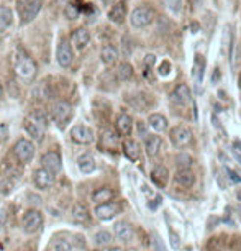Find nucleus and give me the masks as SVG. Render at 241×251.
Masks as SVG:
<instances>
[{"label":"nucleus","mask_w":241,"mask_h":251,"mask_svg":"<svg viewBox=\"0 0 241 251\" xmlns=\"http://www.w3.org/2000/svg\"><path fill=\"white\" fill-rule=\"evenodd\" d=\"M23 126H25L26 133L30 135L31 138H35L36 141H41L45 138L46 128H48V117L41 110H35L23 120Z\"/></svg>","instance_id":"f257e3e1"},{"label":"nucleus","mask_w":241,"mask_h":251,"mask_svg":"<svg viewBox=\"0 0 241 251\" xmlns=\"http://www.w3.org/2000/svg\"><path fill=\"white\" fill-rule=\"evenodd\" d=\"M41 7H43L41 0H18L17 10H18V15H20L22 25H26V23L35 20L36 15L41 10Z\"/></svg>","instance_id":"f03ea898"},{"label":"nucleus","mask_w":241,"mask_h":251,"mask_svg":"<svg viewBox=\"0 0 241 251\" xmlns=\"http://www.w3.org/2000/svg\"><path fill=\"white\" fill-rule=\"evenodd\" d=\"M13 69L22 80H31L36 75V63L30 56H17L15 63H13Z\"/></svg>","instance_id":"7ed1b4c3"},{"label":"nucleus","mask_w":241,"mask_h":251,"mask_svg":"<svg viewBox=\"0 0 241 251\" xmlns=\"http://www.w3.org/2000/svg\"><path fill=\"white\" fill-rule=\"evenodd\" d=\"M51 117L56 122L58 128L64 130L68 126V123L72 120V105L69 102H58L53 107V112H51Z\"/></svg>","instance_id":"20e7f679"},{"label":"nucleus","mask_w":241,"mask_h":251,"mask_svg":"<svg viewBox=\"0 0 241 251\" xmlns=\"http://www.w3.org/2000/svg\"><path fill=\"white\" fill-rule=\"evenodd\" d=\"M154 17H156V13L153 8L148 5H141V7H136L135 10L131 12L130 22L135 28H145L153 23Z\"/></svg>","instance_id":"39448f33"},{"label":"nucleus","mask_w":241,"mask_h":251,"mask_svg":"<svg viewBox=\"0 0 241 251\" xmlns=\"http://www.w3.org/2000/svg\"><path fill=\"white\" fill-rule=\"evenodd\" d=\"M41 226H43V214H41L40 210L31 208V210H28L26 214L23 215L22 228L25 233L33 235V233H36V231H40Z\"/></svg>","instance_id":"423d86ee"},{"label":"nucleus","mask_w":241,"mask_h":251,"mask_svg":"<svg viewBox=\"0 0 241 251\" xmlns=\"http://www.w3.org/2000/svg\"><path fill=\"white\" fill-rule=\"evenodd\" d=\"M13 154L18 159V163L28 164L33 159V156H35V145L30 140L20 138L15 143V146H13Z\"/></svg>","instance_id":"0eeeda50"},{"label":"nucleus","mask_w":241,"mask_h":251,"mask_svg":"<svg viewBox=\"0 0 241 251\" xmlns=\"http://www.w3.org/2000/svg\"><path fill=\"white\" fill-rule=\"evenodd\" d=\"M192 140H193V135L187 126H176V128L171 131V141L177 148H186V146L192 143Z\"/></svg>","instance_id":"6e6552de"},{"label":"nucleus","mask_w":241,"mask_h":251,"mask_svg":"<svg viewBox=\"0 0 241 251\" xmlns=\"http://www.w3.org/2000/svg\"><path fill=\"white\" fill-rule=\"evenodd\" d=\"M33 182H35L36 189H40V191H48L54 184V174L45 168L36 169L35 174H33Z\"/></svg>","instance_id":"1a4fd4ad"},{"label":"nucleus","mask_w":241,"mask_h":251,"mask_svg":"<svg viewBox=\"0 0 241 251\" xmlns=\"http://www.w3.org/2000/svg\"><path fill=\"white\" fill-rule=\"evenodd\" d=\"M121 207L115 202H105V203H97L94 214L98 220H112L113 217L120 214Z\"/></svg>","instance_id":"9d476101"},{"label":"nucleus","mask_w":241,"mask_h":251,"mask_svg":"<svg viewBox=\"0 0 241 251\" xmlns=\"http://www.w3.org/2000/svg\"><path fill=\"white\" fill-rule=\"evenodd\" d=\"M71 140L77 145H89L94 141V131L86 125H75L71 130Z\"/></svg>","instance_id":"9b49d317"},{"label":"nucleus","mask_w":241,"mask_h":251,"mask_svg":"<svg viewBox=\"0 0 241 251\" xmlns=\"http://www.w3.org/2000/svg\"><path fill=\"white\" fill-rule=\"evenodd\" d=\"M41 166L45 169H48L53 174H58L61 171V166H63V159L58 151H48L41 156Z\"/></svg>","instance_id":"f8f14e48"},{"label":"nucleus","mask_w":241,"mask_h":251,"mask_svg":"<svg viewBox=\"0 0 241 251\" xmlns=\"http://www.w3.org/2000/svg\"><path fill=\"white\" fill-rule=\"evenodd\" d=\"M56 58H58V63L61 68H69L72 64L74 59V53H72V46H71L69 41L63 40L58 46V53H56Z\"/></svg>","instance_id":"ddd939ff"},{"label":"nucleus","mask_w":241,"mask_h":251,"mask_svg":"<svg viewBox=\"0 0 241 251\" xmlns=\"http://www.w3.org/2000/svg\"><path fill=\"white\" fill-rule=\"evenodd\" d=\"M113 233H115V236L120 241H126V243H128V241L133 240V226H131L128 222L120 220L113 226Z\"/></svg>","instance_id":"4468645a"},{"label":"nucleus","mask_w":241,"mask_h":251,"mask_svg":"<svg viewBox=\"0 0 241 251\" xmlns=\"http://www.w3.org/2000/svg\"><path fill=\"white\" fill-rule=\"evenodd\" d=\"M89 41H91V33H89L86 28H79V30H75L72 33V36H71V43L75 46V50L82 51L86 46L89 45Z\"/></svg>","instance_id":"2eb2a0df"},{"label":"nucleus","mask_w":241,"mask_h":251,"mask_svg":"<svg viewBox=\"0 0 241 251\" xmlns=\"http://www.w3.org/2000/svg\"><path fill=\"white\" fill-rule=\"evenodd\" d=\"M108 18H110V22L117 23V25L123 23L125 18H126V3L125 2L113 3L112 8L108 10Z\"/></svg>","instance_id":"dca6fc26"},{"label":"nucleus","mask_w":241,"mask_h":251,"mask_svg":"<svg viewBox=\"0 0 241 251\" xmlns=\"http://www.w3.org/2000/svg\"><path fill=\"white\" fill-rule=\"evenodd\" d=\"M115 126H117L118 135L130 136L131 130H133V118L130 115H126V113H121V115H118V118H117Z\"/></svg>","instance_id":"f3484780"},{"label":"nucleus","mask_w":241,"mask_h":251,"mask_svg":"<svg viewBox=\"0 0 241 251\" xmlns=\"http://www.w3.org/2000/svg\"><path fill=\"white\" fill-rule=\"evenodd\" d=\"M174 179H176V182L184 189H189L195 184V174H193L189 168L179 169L176 173V176H174Z\"/></svg>","instance_id":"a211bd4d"},{"label":"nucleus","mask_w":241,"mask_h":251,"mask_svg":"<svg viewBox=\"0 0 241 251\" xmlns=\"http://www.w3.org/2000/svg\"><path fill=\"white\" fill-rule=\"evenodd\" d=\"M151 179L158 184L159 187H164L168 184V179H169V171L166 166L163 164H158L153 168V171H151Z\"/></svg>","instance_id":"6ab92c4d"},{"label":"nucleus","mask_w":241,"mask_h":251,"mask_svg":"<svg viewBox=\"0 0 241 251\" xmlns=\"http://www.w3.org/2000/svg\"><path fill=\"white\" fill-rule=\"evenodd\" d=\"M191 97H192L191 89H189L186 84H179V86L174 89V92H172V100L181 103V105L187 103L189 100H191Z\"/></svg>","instance_id":"aec40b11"},{"label":"nucleus","mask_w":241,"mask_h":251,"mask_svg":"<svg viewBox=\"0 0 241 251\" xmlns=\"http://www.w3.org/2000/svg\"><path fill=\"white\" fill-rule=\"evenodd\" d=\"M77 166H79V169L82 171L84 174H91L96 171V159H94V156L92 154H82V156H79V159H77Z\"/></svg>","instance_id":"412c9836"},{"label":"nucleus","mask_w":241,"mask_h":251,"mask_svg":"<svg viewBox=\"0 0 241 251\" xmlns=\"http://www.w3.org/2000/svg\"><path fill=\"white\" fill-rule=\"evenodd\" d=\"M113 197H115V192H113L110 187H100L92 192V202H96V203L110 202Z\"/></svg>","instance_id":"4be33fe9"},{"label":"nucleus","mask_w":241,"mask_h":251,"mask_svg":"<svg viewBox=\"0 0 241 251\" xmlns=\"http://www.w3.org/2000/svg\"><path fill=\"white\" fill-rule=\"evenodd\" d=\"M149 126L153 128L154 131H158V133H163V131L168 130V118L164 115H161V113H153V115H149Z\"/></svg>","instance_id":"5701e85b"},{"label":"nucleus","mask_w":241,"mask_h":251,"mask_svg":"<svg viewBox=\"0 0 241 251\" xmlns=\"http://www.w3.org/2000/svg\"><path fill=\"white\" fill-rule=\"evenodd\" d=\"M161 146H163V141H161L159 136H148L145 141V150L149 158H154V156L159 153Z\"/></svg>","instance_id":"b1692460"},{"label":"nucleus","mask_w":241,"mask_h":251,"mask_svg":"<svg viewBox=\"0 0 241 251\" xmlns=\"http://www.w3.org/2000/svg\"><path fill=\"white\" fill-rule=\"evenodd\" d=\"M123 153L128 159L131 161H138L140 158V146L135 140H126L123 143Z\"/></svg>","instance_id":"393cba45"},{"label":"nucleus","mask_w":241,"mask_h":251,"mask_svg":"<svg viewBox=\"0 0 241 251\" xmlns=\"http://www.w3.org/2000/svg\"><path fill=\"white\" fill-rule=\"evenodd\" d=\"M100 58H102V61H103V63H105L107 66H112V64L117 61V58H118V51H117L115 46L105 45V46L102 48Z\"/></svg>","instance_id":"a878e982"},{"label":"nucleus","mask_w":241,"mask_h":251,"mask_svg":"<svg viewBox=\"0 0 241 251\" xmlns=\"http://www.w3.org/2000/svg\"><path fill=\"white\" fill-rule=\"evenodd\" d=\"M117 77L118 80H130L133 77V66L130 63H121L117 68Z\"/></svg>","instance_id":"bb28decb"},{"label":"nucleus","mask_w":241,"mask_h":251,"mask_svg":"<svg viewBox=\"0 0 241 251\" xmlns=\"http://www.w3.org/2000/svg\"><path fill=\"white\" fill-rule=\"evenodd\" d=\"M12 25V10L8 7H0V31H5Z\"/></svg>","instance_id":"cd10ccee"},{"label":"nucleus","mask_w":241,"mask_h":251,"mask_svg":"<svg viewBox=\"0 0 241 251\" xmlns=\"http://www.w3.org/2000/svg\"><path fill=\"white\" fill-rule=\"evenodd\" d=\"M64 15H66V18H69V20H75V18H79V15H80L79 2H69L64 8Z\"/></svg>","instance_id":"c85d7f7f"},{"label":"nucleus","mask_w":241,"mask_h":251,"mask_svg":"<svg viewBox=\"0 0 241 251\" xmlns=\"http://www.w3.org/2000/svg\"><path fill=\"white\" fill-rule=\"evenodd\" d=\"M94 241L97 246H107L112 243V233H108L107 230H100L94 235Z\"/></svg>","instance_id":"c756f323"},{"label":"nucleus","mask_w":241,"mask_h":251,"mask_svg":"<svg viewBox=\"0 0 241 251\" xmlns=\"http://www.w3.org/2000/svg\"><path fill=\"white\" fill-rule=\"evenodd\" d=\"M72 219L75 220V222H86L87 219H89V210L84 205H75L74 208H72Z\"/></svg>","instance_id":"7c9ffc66"},{"label":"nucleus","mask_w":241,"mask_h":251,"mask_svg":"<svg viewBox=\"0 0 241 251\" xmlns=\"http://www.w3.org/2000/svg\"><path fill=\"white\" fill-rule=\"evenodd\" d=\"M102 140H103V143L108 145V146H115L117 141H118V136L113 133V131H105L102 136Z\"/></svg>","instance_id":"2f4dec72"},{"label":"nucleus","mask_w":241,"mask_h":251,"mask_svg":"<svg viewBox=\"0 0 241 251\" xmlns=\"http://www.w3.org/2000/svg\"><path fill=\"white\" fill-rule=\"evenodd\" d=\"M54 251H72V246L68 240H58L54 243Z\"/></svg>","instance_id":"473e14b6"},{"label":"nucleus","mask_w":241,"mask_h":251,"mask_svg":"<svg viewBox=\"0 0 241 251\" xmlns=\"http://www.w3.org/2000/svg\"><path fill=\"white\" fill-rule=\"evenodd\" d=\"M231 151H233V156L236 159L241 163V141H233V148H231Z\"/></svg>","instance_id":"72a5a7b5"},{"label":"nucleus","mask_w":241,"mask_h":251,"mask_svg":"<svg viewBox=\"0 0 241 251\" xmlns=\"http://www.w3.org/2000/svg\"><path fill=\"white\" fill-rule=\"evenodd\" d=\"M169 236H171V246L174 250H177L181 246V241H179V236L174 233V231H169Z\"/></svg>","instance_id":"f704fd0d"},{"label":"nucleus","mask_w":241,"mask_h":251,"mask_svg":"<svg viewBox=\"0 0 241 251\" xmlns=\"http://www.w3.org/2000/svg\"><path fill=\"white\" fill-rule=\"evenodd\" d=\"M226 174H228V177H230L231 182H241V177L235 171H231L230 168H226Z\"/></svg>","instance_id":"c9c22d12"},{"label":"nucleus","mask_w":241,"mask_h":251,"mask_svg":"<svg viewBox=\"0 0 241 251\" xmlns=\"http://www.w3.org/2000/svg\"><path fill=\"white\" fill-rule=\"evenodd\" d=\"M154 61H156V58H154L153 54H148V56H146V58H145V64H146V68H151V66L154 64Z\"/></svg>","instance_id":"e433bc0d"},{"label":"nucleus","mask_w":241,"mask_h":251,"mask_svg":"<svg viewBox=\"0 0 241 251\" xmlns=\"http://www.w3.org/2000/svg\"><path fill=\"white\" fill-rule=\"evenodd\" d=\"M138 130H140V135H141V138H145V140H146V136H149V135H148V131L145 130V125H143V122H140V123H138Z\"/></svg>","instance_id":"4c0bfd02"},{"label":"nucleus","mask_w":241,"mask_h":251,"mask_svg":"<svg viewBox=\"0 0 241 251\" xmlns=\"http://www.w3.org/2000/svg\"><path fill=\"white\" fill-rule=\"evenodd\" d=\"M161 202V197H156V201H153V203H149V207L151 208H156L158 207V203Z\"/></svg>","instance_id":"58836bf2"},{"label":"nucleus","mask_w":241,"mask_h":251,"mask_svg":"<svg viewBox=\"0 0 241 251\" xmlns=\"http://www.w3.org/2000/svg\"><path fill=\"white\" fill-rule=\"evenodd\" d=\"M108 251H125V250H123V248H120V246H112V248L108 250Z\"/></svg>","instance_id":"ea45409f"},{"label":"nucleus","mask_w":241,"mask_h":251,"mask_svg":"<svg viewBox=\"0 0 241 251\" xmlns=\"http://www.w3.org/2000/svg\"><path fill=\"white\" fill-rule=\"evenodd\" d=\"M236 199H238V201L241 202V189H238V191H236Z\"/></svg>","instance_id":"a19ab883"},{"label":"nucleus","mask_w":241,"mask_h":251,"mask_svg":"<svg viewBox=\"0 0 241 251\" xmlns=\"http://www.w3.org/2000/svg\"><path fill=\"white\" fill-rule=\"evenodd\" d=\"M105 3H110V5H113V3H117V0H103Z\"/></svg>","instance_id":"79ce46f5"},{"label":"nucleus","mask_w":241,"mask_h":251,"mask_svg":"<svg viewBox=\"0 0 241 251\" xmlns=\"http://www.w3.org/2000/svg\"><path fill=\"white\" fill-rule=\"evenodd\" d=\"M238 87L241 89V74H240V77H238Z\"/></svg>","instance_id":"37998d69"},{"label":"nucleus","mask_w":241,"mask_h":251,"mask_svg":"<svg viewBox=\"0 0 241 251\" xmlns=\"http://www.w3.org/2000/svg\"><path fill=\"white\" fill-rule=\"evenodd\" d=\"M2 94H3V87H2V84H0V97H2Z\"/></svg>","instance_id":"c03bdc74"},{"label":"nucleus","mask_w":241,"mask_h":251,"mask_svg":"<svg viewBox=\"0 0 241 251\" xmlns=\"http://www.w3.org/2000/svg\"><path fill=\"white\" fill-rule=\"evenodd\" d=\"M96 251H98V250H96Z\"/></svg>","instance_id":"a18cd8bd"}]
</instances>
